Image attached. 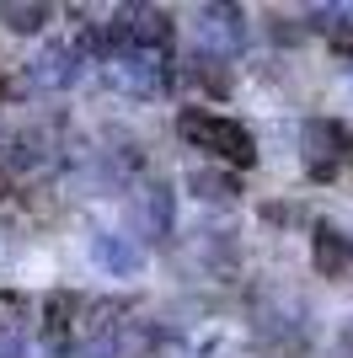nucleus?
Listing matches in <instances>:
<instances>
[{"mask_svg": "<svg viewBox=\"0 0 353 358\" xmlns=\"http://www.w3.org/2000/svg\"><path fill=\"white\" fill-rule=\"evenodd\" d=\"M176 134L188 139L193 150H204V155H214V161L235 166V171L257 166V134H251L247 123H235V118H220V113H198V107H188V113L176 118Z\"/></svg>", "mask_w": 353, "mask_h": 358, "instance_id": "nucleus-1", "label": "nucleus"}, {"mask_svg": "<svg viewBox=\"0 0 353 358\" xmlns=\"http://www.w3.org/2000/svg\"><path fill=\"white\" fill-rule=\"evenodd\" d=\"M348 155H353V139H348L342 123H332V118H310L305 123V177L310 182H332Z\"/></svg>", "mask_w": 353, "mask_h": 358, "instance_id": "nucleus-2", "label": "nucleus"}, {"mask_svg": "<svg viewBox=\"0 0 353 358\" xmlns=\"http://www.w3.org/2000/svg\"><path fill=\"white\" fill-rule=\"evenodd\" d=\"M310 262H316L326 278L348 273L353 268V236L338 230V224H321V230H316V246H310Z\"/></svg>", "mask_w": 353, "mask_h": 358, "instance_id": "nucleus-3", "label": "nucleus"}, {"mask_svg": "<svg viewBox=\"0 0 353 358\" xmlns=\"http://www.w3.org/2000/svg\"><path fill=\"white\" fill-rule=\"evenodd\" d=\"M70 321H75V294L54 289V294L43 299V343L64 348V343H70Z\"/></svg>", "mask_w": 353, "mask_h": 358, "instance_id": "nucleus-4", "label": "nucleus"}, {"mask_svg": "<svg viewBox=\"0 0 353 358\" xmlns=\"http://www.w3.org/2000/svg\"><path fill=\"white\" fill-rule=\"evenodd\" d=\"M0 16H6L11 32H38L54 11H48V6H0Z\"/></svg>", "mask_w": 353, "mask_h": 358, "instance_id": "nucleus-5", "label": "nucleus"}, {"mask_svg": "<svg viewBox=\"0 0 353 358\" xmlns=\"http://www.w3.org/2000/svg\"><path fill=\"white\" fill-rule=\"evenodd\" d=\"M338 48H342V54H353V32H338Z\"/></svg>", "mask_w": 353, "mask_h": 358, "instance_id": "nucleus-6", "label": "nucleus"}, {"mask_svg": "<svg viewBox=\"0 0 353 358\" xmlns=\"http://www.w3.org/2000/svg\"><path fill=\"white\" fill-rule=\"evenodd\" d=\"M348 348H353V331H348Z\"/></svg>", "mask_w": 353, "mask_h": 358, "instance_id": "nucleus-7", "label": "nucleus"}]
</instances>
